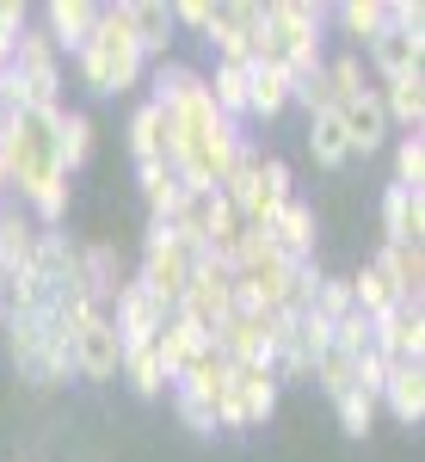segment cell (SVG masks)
<instances>
[{"mask_svg":"<svg viewBox=\"0 0 425 462\" xmlns=\"http://www.w3.org/2000/svg\"><path fill=\"white\" fill-rule=\"evenodd\" d=\"M148 106H161L167 117V148H161V161L179 173L185 191H216L228 167H235V154L247 148L241 136V124H228L222 111L210 106V87H204V69H191V62H154L148 69Z\"/></svg>","mask_w":425,"mask_h":462,"instance_id":"cell-1","label":"cell"},{"mask_svg":"<svg viewBox=\"0 0 425 462\" xmlns=\"http://www.w3.org/2000/svg\"><path fill=\"white\" fill-rule=\"evenodd\" d=\"M327 25H333L327 0H265V25H259L253 62L302 80V74H315L327 62Z\"/></svg>","mask_w":425,"mask_h":462,"instance_id":"cell-2","label":"cell"},{"mask_svg":"<svg viewBox=\"0 0 425 462\" xmlns=\"http://www.w3.org/2000/svg\"><path fill=\"white\" fill-rule=\"evenodd\" d=\"M69 62H74V80L93 99H124V93H136L148 80V62H142L136 37L124 25V0H99V25H93V37L74 50Z\"/></svg>","mask_w":425,"mask_h":462,"instance_id":"cell-3","label":"cell"},{"mask_svg":"<svg viewBox=\"0 0 425 462\" xmlns=\"http://www.w3.org/2000/svg\"><path fill=\"white\" fill-rule=\"evenodd\" d=\"M235 210H241V222H247L253 235L259 228H272V216L296 198V179H290V161H278V154H265V148H241L235 154V167H228V179L216 185Z\"/></svg>","mask_w":425,"mask_h":462,"instance_id":"cell-4","label":"cell"},{"mask_svg":"<svg viewBox=\"0 0 425 462\" xmlns=\"http://www.w3.org/2000/svg\"><path fill=\"white\" fill-rule=\"evenodd\" d=\"M198 259H204V247H191L185 235H173L167 222H148V241H142V265H136V284L173 315L179 296H185V284H191V272H198Z\"/></svg>","mask_w":425,"mask_h":462,"instance_id":"cell-5","label":"cell"},{"mask_svg":"<svg viewBox=\"0 0 425 462\" xmlns=\"http://www.w3.org/2000/svg\"><path fill=\"white\" fill-rule=\"evenodd\" d=\"M278 413V376L272 364H235L216 394V431H259Z\"/></svg>","mask_w":425,"mask_h":462,"instance_id":"cell-6","label":"cell"},{"mask_svg":"<svg viewBox=\"0 0 425 462\" xmlns=\"http://www.w3.org/2000/svg\"><path fill=\"white\" fill-rule=\"evenodd\" d=\"M241 302H235V272L228 265H216L210 253L198 259V272H191V284H185V296H179L173 315H185L191 327H204V333H216L222 320L235 315Z\"/></svg>","mask_w":425,"mask_h":462,"instance_id":"cell-7","label":"cell"},{"mask_svg":"<svg viewBox=\"0 0 425 462\" xmlns=\"http://www.w3.org/2000/svg\"><path fill=\"white\" fill-rule=\"evenodd\" d=\"M259 25H265V6H259V0H222V6L210 13L204 43L216 50V62H253Z\"/></svg>","mask_w":425,"mask_h":462,"instance_id":"cell-8","label":"cell"},{"mask_svg":"<svg viewBox=\"0 0 425 462\" xmlns=\"http://www.w3.org/2000/svg\"><path fill=\"white\" fill-rule=\"evenodd\" d=\"M370 346L389 364H425V309L420 302H394L389 315L370 320Z\"/></svg>","mask_w":425,"mask_h":462,"instance_id":"cell-9","label":"cell"},{"mask_svg":"<svg viewBox=\"0 0 425 462\" xmlns=\"http://www.w3.org/2000/svg\"><path fill=\"white\" fill-rule=\"evenodd\" d=\"M111 327H117V346H124V352H142V346H154V339H161L167 309H161V302L130 278V284L117 290V302H111Z\"/></svg>","mask_w":425,"mask_h":462,"instance_id":"cell-10","label":"cell"},{"mask_svg":"<svg viewBox=\"0 0 425 462\" xmlns=\"http://www.w3.org/2000/svg\"><path fill=\"white\" fill-rule=\"evenodd\" d=\"M124 25H130V37H136V50H142L148 69L173 56L179 25H173V6H167V0H124Z\"/></svg>","mask_w":425,"mask_h":462,"instance_id":"cell-11","label":"cell"},{"mask_svg":"<svg viewBox=\"0 0 425 462\" xmlns=\"http://www.w3.org/2000/svg\"><path fill=\"white\" fill-rule=\"evenodd\" d=\"M259 235H265L290 265H309V259H315V241H320V216H315V204L290 198V204L272 216V228H259Z\"/></svg>","mask_w":425,"mask_h":462,"instance_id":"cell-12","label":"cell"},{"mask_svg":"<svg viewBox=\"0 0 425 462\" xmlns=\"http://www.w3.org/2000/svg\"><path fill=\"white\" fill-rule=\"evenodd\" d=\"M333 111H339V130H346V143H352V161L394 143L389 111H383V99H376V87H370V93H357V99H346V106H333Z\"/></svg>","mask_w":425,"mask_h":462,"instance_id":"cell-13","label":"cell"},{"mask_svg":"<svg viewBox=\"0 0 425 462\" xmlns=\"http://www.w3.org/2000/svg\"><path fill=\"white\" fill-rule=\"evenodd\" d=\"M37 235H43V228H37L32 216H25L19 204H13V198H6V204H0V290L13 284V278H25V272H32Z\"/></svg>","mask_w":425,"mask_h":462,"instance_id":"cell-14","label":"cell"},{"mask_svg":"<svg viewBox=\"0 0 425 462\" xmlns=\"http://www.w3.org/2000/svg\"><path fill=\"white\" fill-rule=\"evenodd\" d=\"M357 56H364V62L376 69V80H401V74H420V69H425V37L383 25V32L370 37V43H364Z\"/></svg>","mask_w":425,"mask_h":462,"instance_id":"cell-15","label":"cell"},{"mask_svg":"<svg viewBox=\"0 0 425 462\" xmlns=\"http://www.w3.org/2000/svg\"><path fill=\"white\" fill-rule=\"evenodd\" d=\"M93 25H99V0H50V6H43V32L62 50V62L93 37Z\"/></svg>","mask_w":425,"mask_h":462,"instance_id":"cell-16","label":"cell"},{"mask_svg":"<svg viewBox=\"0 0 425 462\" xmlns=\"http://www.w3.org/2000/svg\"><path fill=\"white\" fill-rule=\"evenodd\" d=\"M383 241L425 247V191L420 185H389L383 191Z\"/></svg>","mask_w":425,"mask_h":462,"instance_id":"cell-17","label":"cell"},{"mask_svg":"<svg viewBox=\"0 0 425 462\" xmlns=\"http://www.w3.org/2000/svg\"><path fill=\"white\" fill-rule=\"evenodd\" d=\"M204 346H210V333L204 327H191L185 315H167V327H161V339H154V357H161V370H167V383H179L198 357H204Z\"/></svg>","mask_w":425,"mask_h":462,"instance_id":"cell-18","label":"cell"},{"mask_svg":"<svg viewBox=\"0 0 425 462\" xmlns=\"http://www.w3.org/2000/svg\"><path fill=\"white\" fill-rule=\"evenodd\" d=\"M370 265H376V272H383V278L394 284V296H401V302H420V296H425V247H407V241H383Z\"/></svg>","mask_w":425,"mask_h":462,"instance_id":"cell-19","label":"cell"},{"mask_svg":"<svg viewBox=\"0 0 425 462\" xmlns=\"http://www.w3.org/2000/svg\"><path fill=\"white\" fill-rule=\"evenodd\" d=\"M376 99H383V111H389V130L420 136V124H425V69L420 74H401V80H383Z\"/></svg>","mask_w":425,"mask_h":462,"instance_id":"cell-20","label":"cell"},{"mask_svg":"<svg viewBox=\"0 0 425 462\" xmlns=\"http://www.w3.org/2000/svg\"><path fill=\"white\" fill-rule=\"evenodd\" d=\"M376 407H389L401 426H420L425 420V364H394L383 394H376Z\"/></svg>","mask_w":425,"mask_h":462,"instance_id":"cell-21","label":"cell"},{"mask_svg":"<svg viewBox=\"0 0 425 462\" xmlns=\"http://www.w3.org/2000/svg\"><path fill=\"white\" fill-rule=\"evenodd\" d=\"M204 87H210V106L228 117V124H247V87H253V62H216L204 69Z\"/></svg>","mask_w":425,"mask_h":462,"instance_id":"cell-22","label":"cell"},{"mask_svg":"<svg viewBox=\"0 0 425 462\" xmlns=\"http://www.w3.org/2000/svg\"><path fill=\"white\" fill-rule=\"evenodd\" d=\"M136 185H142V204H148V222H167L179 210V198H185V185H179V173L167 161H142Z\"/></svg>","mask_w":425,"mask_h":462,"instance_id":"cell-23","label":"cell"},{"mask_svg":"<svg viewBox=\"0 0 425 462\" xmlns=\"http://www.w3.org/2000/svg\"><path fill=\"white\" fill-rule=\"evenodd\" d=\"M302 143H309V154H315V167H327V173L352 167V143H346V130H339V111H315Z\"/></svg>","mask_w":425,"mask_h":462,"instance_id":"cell-24","label":"cell"},{"mask_svg":"<svg viewBox=\"0 0 425 462\" xmlns=\"http://www.w3.org/2000/svg\"><path fill=\"white\" fill-rule=\"evenodd\" d=\"M290 111V74L283 69H265V62H253V87H247V117H283Z\"/></svg>","mask_w":425,"mask_h":462,"instance_id":"cell-25","label":"cell"},{"mask_svg":"<svg viewBox=\"0 0 425 462\" xmlns=\"http://www.w3.org/2000/svg\"><path fill=\"white\" fill-rule=\"evenodd\" d=\"M124 143H130V161H161V148H167V117H161V106H148L142 99L136 111H130V130H124Z\"/></svg>","mask_w":425,"mask_h":462,"instance_id":"cell-26","label":"cell"},{"mask_svg":"<svg viewBox=\"0 0 425 462\" xmlns=\"http://www.w3.org/2000/svg\"><path fill=\"white\" fill-rule=\"evenodd\" d=\"M56 143H62V167L80 173L87 154H93V117H87L80 106H62V111H56Z\"/></svg>","mask_w":425,"mask_h":462,"instance_id":"cell-27","label":"cell"},{"mask_svg":"<svg viewBox=\"0 0 425 462\" xmlns=\"http://www.w3.org/2000/svg\"><path fill=\"white\" fill-rule=\"evenodd\" d=\"M346 278H352V309H357L364 320L389 315L394 302H401V296H394V284L376 272V265H357V272H346Z\"/></svg>","mask_w":425,"mask_h":462,"instance_id":"cell-28","label":"cell"},{"mask_svg":"<svg viewBox=\"0 0 425 462\" xmlns=\"http://www.w3.org/2000/svg\"><path fill=\"white\" fill-rule=\"evenodd\" d=\"M117 383H130L142 401H154V394L173 389V383H167V370H161V357H154V346H142V352H124V364H117Z\"/></svg>","mask_w":425,"mask_h":462,"instance_id":"cell-29","label":"cell"},{"mask_svg":"<svg viewBox=\"0 0 425 462\" xmlns=\"http://www.w3.org/2000/svg\"><path fill=\"white\" fill-rule=\"evenodd\" d=\"M309 315H320V320L352 315V278L346 272H320L315 290H309Z\"/></svg>","mask_w":425,"mask_h":462,"instance_id":"cell-30","label":"cell"},{"mask_svg":"<svg viewBox=\"0 0 425 462\" xmlns=\"http://www.w3.org/2000/svg\"><path fill=\"white\" fill-rule=\"evenodd\" d=\"M309 383H315L327 401H339V394L357 389V370H352V357H346V352H333V346H327V352L315 357V370H309Z\"/></svg>","mask_w":425,"mask_h":462,"instance_id":"cell-31","label":"cell"},{"mask_svg":"<svg viewBox=\"0 0 425 462\" xmlns=\"http://www.w3.org/2000/svg\"><path fill=\"white\" fill-rule=\"evenodd\" d=\"M333 19L346 25V37H352L357 50L389 25V19H383V0H339V6H333Z\"/></svg>","mask_w":425,"mask_h":462,"instance_id":"cell-32","label":"cell"},{"mask_svg":"<svg viewBox=\"0 0 425 462\" xmlns=\"http://www.w3.org/2000/svg\"><path fill=\"white\" fill-rule=\"evenodd\" d=\"M327 80H333V99H339V106L357 99V93H370V80H364V56H357V50L327 56Z\"/></svg>","mask_w":425,"mask_h":462,"instance_id":"cell-33","label":"cell"},{"mask_svg":"<svg viewBox=\"0 0 425 462\" xmlns=\"http://www.w3.org/2000/svg\"><path fill=\"white\" fill-rule=\"evenodd\" d=\"M394 185L425 191V136H394Z\"/></svg>","mask_w":425,"mask_h":462,"instance_id":"cell-34","label":"cell"},{"mask_svg":"<svg viewBox=\"0 0 425 462\" xmlns=\"http://www.w3.org/2000/svg\"><path fill=\"white\" fill-rule=\"evenodd\" d=\"M333 413H339V431H352V438H370V426H376V401L370 394H339L333 401Z\"/></svg>","mask_w":425,"mask_h":462,"instance_id":"cell-35","label":"cell"},{"mask_svg":"<svg viewBox=\"0 0 425 462\" xmlns=\"http://www.w3.org/2000/svg\"><path fill=\"white\" fill-rule=\"evenodd\" d=\"M167 394H173L179 426L198 431V438H216V407H210V401H198V394H185V389H167Z\"/></svg>","mask_w":425,"mask_h":462,"instance_id":"cell-36","label":"cell"},{"mask_svg":"<svg viewBox=\"0 0 425 462\" xmlns=\"http://www.w3.org/2000/svg\"><path fill=\"white\" fill-rule=\"evenodd\" d=\"M333 352H346V357H357V352H370V320L357 315H339L333 320Z\"/></svg>","mask_w":425,"mask_h":462,"instance_id":"cell-37","label":"cell"},{"mask_svg":"<svg viewBox=\"0 0 425 462\" xmlns=\"http://www.w3.org/2000/svg\"><path fill=\"white\" fill-rule=\"evenodd\" d=\"M25 25H32V6L25 0H0V69H6V56H13V43H19Z\"/></svg>","mask_w":425,"mask_h":462,"instance_id":"cell-38","label":"cell"},{"mask_svg":"<svg viewBox=\"0 0 425 462\" xmlns=\"http://www.w3.org/2000/svg\"><path fill=\"white\" fill-rule=\"evenodd\" d=\"M210 13H216L210 0H179V6H173V25H179V32H198V37H204V32H210Z\"/></svg>","mask_w":425,"mask_h":462,"instance_id":"cell-39","label":"cell"},{"mask_svg":"<svg viewBox=\"0 0 425 462\" xmlns=\"http://www.w3.org/2000/svg\"><path fill=\"white\" fill-rule=\"evenodd\" d=\"M0 333H6V309H0Z\"/></svg>","mask_w":425,"mask_h":462,"instance_id":"cell-40","label":"cell"}]
</instances>
